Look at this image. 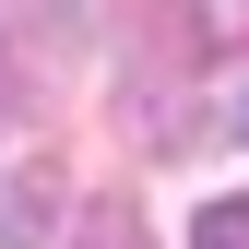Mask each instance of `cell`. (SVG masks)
<instances>
[{
    "label": "cell",
    "instance_id": "cell-2",
    "mask_svg": "<svg viewBox=\"0 0 249 249\" xmlns=\"http://www.w3.org/2000/svg\"><path fill=\"white\" fill-rule=\"evenodd\" d=\"M36 213H48V166H36V178H12V190H0V249H24V237H48Z\"/></svg>",
    "mask_w": 249,
    "mask_h": 249
},
{
    "label": "cell",
    "instance_id": "cell-5",
    "mask_svg": "<svg viewBox=\"0 0 249 249\" xmlns=\"http://www.w3.org/2000/svg\"><path fill=\"white\" fill-rule=\"evenodd\" d=\"M237 142H249V95H237Z\"/></svg>",
    "mask_w": 249,
    "mask_h": 249
},
{
    "label": "cell",
    "instance_id": "cell-1",
    "mask_svg": "<svg viewBox=\"0 0 249 249\" xmlns=\"http://www.w3.org/2000/svg\"><path fill=\"white\" fill-rule=\"evenodd\" d=\"M178 48H249V0H166Z\"/></svg>",
    "mask_w": 249,
    "mask_h": 249
},
{
    "label": "cell",
    "instance_id": "cell-4",
    "mask_svg": "<svg viewBox=\"0 0 249 249\" xmlns=\"http://www.w3.org/2000/svg\"><path fill=\"white\" fill-rule=\"evenodd\" d=\"M71 249H142V226H131V213L107 202V213H83V237H71Z\"/></svg>",
    "mask_w": 249,
    "mask_h": 249
},
{
    "label": "cell",
    "instance_id": "cell-3",
    "mask_svg": "<svg viewBox=\"0 0 249 249\" xmlns=\"http://www.w3.org/2000/svg\"><path fill=\"white\" fill-rule=\"evenodd\" d=\"M190 249H249V202H202L190 213Z\"/></svg>",
    "mask_w": 249,
    "mask_h": 249
}]
</instances>
